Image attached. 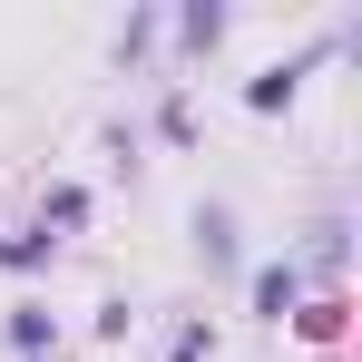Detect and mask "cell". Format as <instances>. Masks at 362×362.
I'll return each mask as SVG.
<instances>
[{
    "label": "cell",
    "mask_w": 362,
    "mask_h": 362,
    "mask_svg": "<svg viewBox=\"0 0 362 362\" xmlns=\"http://www.w3.org/2000/svg\"><path fill=\"white\" fill-rule=\"evenodd\" d=\"M255 303H264V313H294V264H264V274H255Z\"/></svg>",
    "instance_id": "obj_1"
},
{
    "label": "cell",
    "mask_w": 362,
    "mask_h": 362,
    "mask_svg": "<svg viewBox=\"0 0 362 362\" xmlns=\"http://www.w3.org/2000/svg\"><path fill=\"white\" fill-rule=\"evenodd\" d=\"M245 98H255V108H284V98H294V69H264V78L245 88Z\"/></svg>",
    "instance_id": "obj_2"
},
{
    "label": "cell",
    "mask_w": 362,
    "mask_h": 362,
    "mask_svg": "<svg viewBox=\"0 0 362 362\" xmlns=\"http://www.w3.org/2000/svg\"><path fill=\"white\" fill-rule=\"evenodd\" d=\"M10 343L20 353H49V313H10Z\"/></svg>",
    "instance_id": "obj_3"
},
{
    "label": "cell",
    "mask_w": 362,
    "mask_h": 362,
    "mask_svg": "<svg viewBox=\"0 0 362 362\" xmlns=\"http://www.w3.org/2000/svg\"><path fill=\"white\" fill-rule=\"evenodd\" d=\"M40 255H49V226H40V235H10V245H0V264H20V274H30Z\"/></svg>",
    "instance_id": "obj_4"
}]
</instances>
